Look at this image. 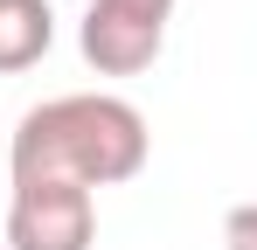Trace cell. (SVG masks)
I'll list each match as a JSON object with an SVG mask.
<instances>
[{
	"label": "cell",
	"mask_w": 257,
	"mask_h": 250,
	"mask_svg": "<svg viewBox=\"0 0 257 250\" xmlns=\"http://www.w3.org/2000/svg\"><path fill=\"white\" fill-rule=\"evenodd\" d=\"M56 42V14L49 0H0V77L35 70Z\"/></svg>",
	"instance_id": "cell-4"
},
{
	"label": "cell",
	"mask_w": 257,
	"mask_h": 250,
	"mask_svg": "<svg viewBox=\"0 0 257 250\" xmlns=\"http://www.w3.org/2000/svg\"><path fill=\"white\" fill-rule=\"evenodd\" d=\"M7 243L14 250H90L97 195L77 181H7Z\"/></svg>",
	"instance_id": "cell-2"
},
{
	"label": "cell",
	"mask_w": 257,
	"mask_h": 250,
	"mask_svg": "<svg viewBox=\"0 0 257 250\" xmlns=\"http://www.w3.org/2000/svg\"><path fill=\"white\" fill-rule=\"evenodd\" d=\"M77 49H84V63L97 77H139V70H153L160 63V49H167V28H153V21H139V14H118V7H84V28H77Z\"/></svg>",
	"instance_id": "cell-3"
},
{
	"label": "cell",
	"mask_w": 257,
	"mask_h": 250,
	"mask_svg": "<svg viewBox=\"0 0 257 250\" xmlns=\"http://www.w3.org/2000/svg\"><path fill=\"white\" fill-rule=\"evenodd\" d=\"M97 7H118V14H139V21H153V28H167V21H174V0H97Z\"/></svg>",
	"instance_id": "cell-6"
},
{
	"label": "cell",
	"mask_w": 257,
	"mask_h": 250,
	"mask_svg": "<svg viewBox=\"0 0 257 250\" xmlns=\"http://www.w3.org/2000/svg\"><path fill=\"white\" fill-rule=\"evenodd\" d=\"M222 243L229 250H257V202H236L222 215Z\"/></svg>",
	"instance_id": "cell-5"
},
{
	"label": "cell",
	"mask_w": 257,
	"mask_h": 250,
	"mask_svg": "<svg viewBox=\"0 0 257 250\" xmlns=\"http://www.w3.org/2000/svg\"><path fill=\"white\" fill-rule=\"evenodd\" d=\"M146 153H153V132L139 118V104L111 97V90H70V97L21 111L7 174L14 181H77L97 195V188L132 181Z\"/></svg>",
	"instance_id": "cell-1"
}]
</instances>
